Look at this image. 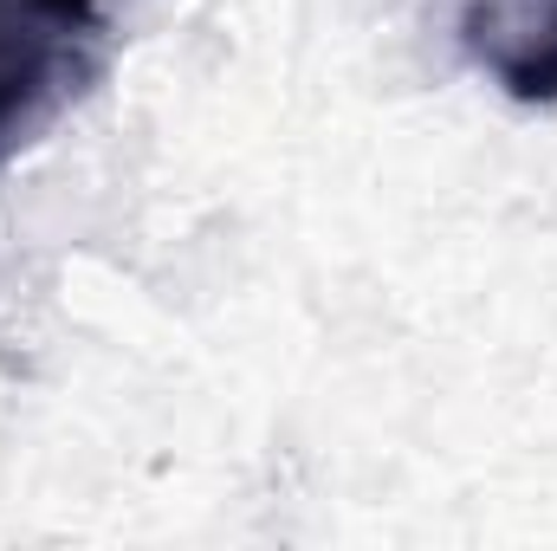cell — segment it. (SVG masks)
<instances>
[{
  "label": "cell",
  "instance_id": "2",
  "mask_svg": "<svg viewBox=\"0 0 557 551\" xmlns=\"http://www.w3.org/2000/svg\"><path fill=\"white\" fill-rule=\"evenodd\" d=\"M460 46L473 72H486L512 105H557V0H467Z\"/></svg>",
  "mask_w": 557,
  "mask_h": 551
},
{
  "label": "cell",
  "instance_id": "1",
  "mask_svg": "<svg viewBox=\"0 0 557 551\" xmlns=\"http://www.w3.org/2000/svg\"><path fill=\"white\" fill-rule=\"evenodd\" d=\"M111 0H0V169L111 72Z\"/></svg>",
  "mask_w": 557,
  "mask_h": 551
}]
</instances>
